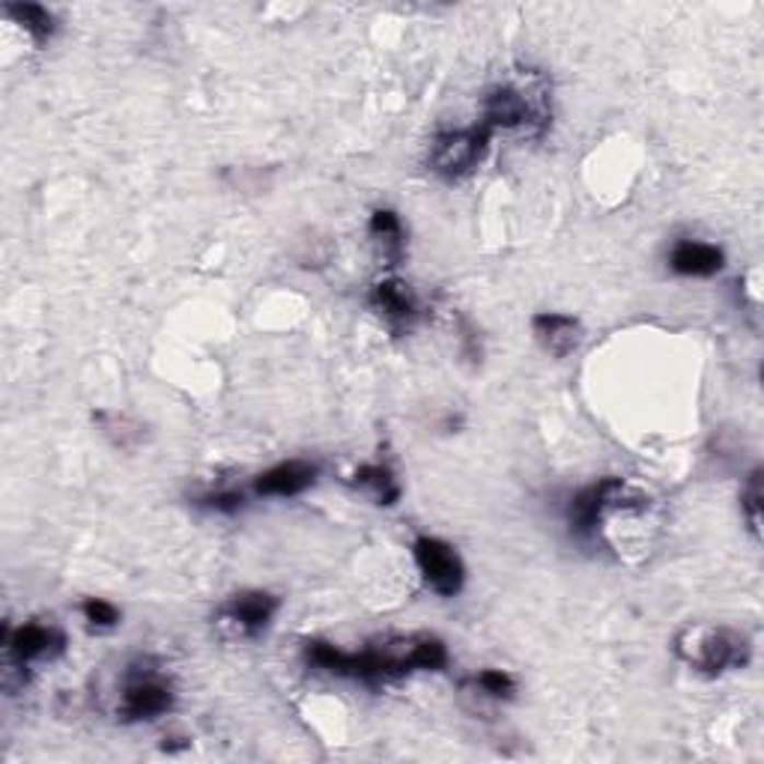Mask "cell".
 <instances>
[{
    "label": "cell",
    "mask_w": 764,
    "mask_h": 764,
    "mask_svg": "<svg viewBox=\"0 0 764 764\" xmlns=\"http://www.w3.org/2000/svg\"><path fill=\"white\" fill-rule=\"evenodd\" d=\"M63 634L55 630V627H45V624H24L15 634L10 636V655L19 660V663H31V660H39V657H55L63 651Z\"/></svg>",
    "instance_id": "cell-7"
},
{
    "label": "cell",
    "mask_w": 764,
    "mask_h": 764,
    "mask_svg": "<svg viewBox=\"0 0 764 764\" xmlns=\"http://www.w3.org/2000/svg\"><path fill=\"white\" fill-rule=\"evenodd\" d=\"M207 508H216V511H240L242 508V496L236 493H212L204 499Z\"/></svg>",
    "instance_id": "cell-19"
},
{
    "label": "cell",
    "mask_w": 764,
    "mask_h": 764,
    "mask_svg": "<svg viewBox=\"0 0 764 764\" xmlns=\"http://www.w3.org/2000/svg\"><path fill=\"white\" fill-rule=\"evenodd\" d=\"M275 610H278V601H275L273 594H266V591H245V594H236L221 610L219 624L230 627L236 636H254L269 624Z\"/></svg>",
    "instance_id": "cell-6"
},
{
    "label": "cell",
    "mask_w": 764,
    "mask_h": 764,
    "mask_svg": "<svg viewBox=\"0 0 764 764\" xmlns=\"http://www.w3.org/2000/svg\"><path fill=\"white\" fill-rule=\"evenodd\" d=\"M314 478H317V466H311L305 460H290L261 475L254 490L261 496H296V493L308 490Z\"/></svg>",
    "instance_id": "cell-8"
},
{
    "label": "cell",
    "mask_w": 764,
    "mask_h": 764,
    "mask_svg": "<svg viewBox=\"0 0 764 764\" xmlns=\"http://www.w3.org/2000/svg\"><path fill=\"white\" fill-rule=\"evenodd\" d=\"M81 612H84V618H88L93 627H114V624L120 622V612H117V606H111V603L105 601H96V598L84 601Z\"/></svg>",
    "instance_id": "cell-18"
},
{
    "label": "cell",
    "mask_w": 764,
    "mask_h": 764,
    "mask_svg": "<svg viewBox=\"0 0 764 764\" xmlns=\"http://www.w3.org/2000/svg\"><path fill=\"white\" fill-rule=\"evenodd\" d=\"M722 252L717 245H705V242H681L672 252V269L681 275H714L722 269Z\"/></svg>",
    "instance_id": "cell-10"
},
{
    "label": "cell",
    "mask_w": 764,
    "mask_h": 764,
    "mask_svg": "<svg viewBox=\"0 0 764 764\" xmlns=\"http://www.w3.org/2000/svg\"><path fill=\"white\" fill-rule=\"evenodd\" d=\"M549 111H546L544 90L496 88L484 99V123L487 129H525L537 135L544 131Z\"/></svg>",
    "instance_id": "cell-2"
},
{
    "label": "cell",
    "mask_w": 764,
    "mask_h": 764,
    "mask_svg": "<svg viewBox=\"0 0 764 764\" xmlns=\"http://www.w3.org/2000/svg\"><path fill=\"white\" fill-rule=\"evenodd\" d=\"M371 305L389 320H409L415 314V296L409 285L389 278V281H380L373 287Z\"/></svg>",
    "instance_id": "cell-11"
},
{
    "label": "cell",
    "mask_w": 764,
    "mask_h": 764,
    "mask_svg": "<svg viewBox=\"0 0 764 764\" xmlns=\"http://www.w3.org/2000/svg\"><path fill=\"white\" fill-rule=\"evenodd\" d=\"M484 150H487V129L445 131L433 141L430 164L442 176H463L481 162Z\"/></svg>",
    "instance_id": "cell-3"
},
{
    "label": "cell",
    "mask_w": 764,
    "mask_h": 764,
    "mask_svg": "<svg viewBox=\"0 0 764 764\" xmlns=\"http://www.w3.org/2000/svg\"><path fill=\"white\" fill-rule=\"evenodd\" d=\"M93 421H96V425H102V430H105V433H108V437L114 439V445L131 448V445H135V439H141V427L131 425L126 415L96 413V415H93Z\"/></svg>",
    "instance_id": "cell-15"
},
{
    "label": "cell",
    "mask_w": 764,
    "mask_h": 764,
    "mask_svg": "<svg viewBox=\"0 0 764 764\" xmlns=\"http://www.w3.org/2000/svg\"><path fill=\"white\" fill-rule=\"evenodd\" d=\"M475 684H478V690L484 696H493V699H511L513 690H517L513 678L508 675V672H502V669H484V672L475 678Z\"/></svg>",
    "instance_id": "cell-17"
},
{
    "label": "cell",
    "mask_w": 764,
    "mask_h": 764,
    "mask_svg": "<svg viewBox=\"0 0 764 764\" xmlns=\"http://www.w3.org/2000/svg\"><path fill=\"white\" fill-rule=\"evenodd\" d=\"M741 508L746 513V523L753 529V535H762V472L750 475V484L741 496Z\"/></svg>",
    "instance_id": "cell-16"
},
{
    "label": "cell",
    "mask_w": 764,
    "mask_h": 764,
    "mask_svg": "<svg viewBox=\"0 0 764 764\" xmlns=\"http://www.w3.org/2000/svg\"><path fill=\"white\" fill-rule=\"evenodd\" d=\"M415 562L430 589L442 598H454L463 589V562L448 544L437 537H418L415 541Z\"/></svg>",
    "instance_id": "cell-4"
},
{
    "label": "cell",
    "mask_w": 764,
    "mask_h": 764,
    "mask_svg": "<svg viewBox=\"0 0 764 764\" xmlns=\"http://www.w3.org/2000/svg\"><path fill=\"white\" fill-rule=\"evenodd\" d=\"M171 708V687L153 672H138L123 693V720H153Z\"/></svg>",
    "instance_id": "cell-5"
},
{
    "label": "cell",
    "mask_w": 764,
    "mask_h": 764,
    "mask_svg": "<svg viewBox=\"0 0 764 764\" xmlns=\"http://www.w3.org/2000/svg\"><path fill=\"white\" fill-rule=\"evenodd\" d=\"M678 657L702 672H726L750 663V639L729 627H690L678 636Z\"/></svg>",
    "instance_id": "cell-1"
},
{
    "label": "cell",
    "mask_w": 764,
    "mask_h": 764,
    "mask_svg": "<svg viewBox=\"0 0 764 764\" xmlns=\"http://www.w3.org/2000/svg\"><path fill=\"white\" fill-rule=\"evenodd\" d=\"M532 328H535V338L541 340V347L558 356V359L577 350L579 340H582V326L574 317H565V314H537L532 320Z\"/></svg>",
    "instance_id": "cell-9"
},
{
    "label": "cell",
    "mask_w": 764,
    "mask_h": 764,
    "mask_svg": "<svg viewBox=\"0 0 764 764\" xmlns=\"http://www.w3.org/2000/svg\"><path fill=\"white\" fill-rule=\"evenodd\" d=\"M352 484L361 487L364 493H371V499L377 505H394L397 496H401V487L397 481L385 466H361L356 475H352Z\"/></svg>",
    "instance_id": "cell-13"
},
{
    "label": "cell",
    "mask_w": 764,
    "mask_h": 764,
    "mask_svg": "<svg viewBox=\"0 0 764 764\" xmlns=\"http://www.w3.org/2000/svg\"><path fill=\"white\" fill-rule=\"evenodd\" d=\"M7 12L22 24L24 31L31 33L36 43H45L51 36V31H55V22H51L48 10L36 7V3H12V7H7Z\"/></svg>",
    "instance_id": "cell-14"
},
{
    "label": "cell",
    "mask_w": 764,
    "mask_h": 764,
    "mask_svg": "<svg viewBox=\"0 0 764 764\" xmlns=\"http://www.w3.org/2000/svg\"><path fill=\"white\" fill-rule=\"evenodd\" d=\"M371 236L382 248V257H385V261H401V254H404V228H401V219H397L394 212H389V209L373 212Z\"/></svg>",
    "instance_id": "cell-12"
}]
</instances>
